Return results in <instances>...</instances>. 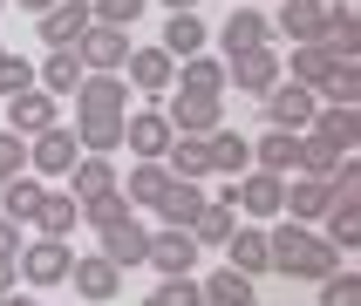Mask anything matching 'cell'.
Listing matches in <instances>:
<instances>
[{
	"instance_id": "obj_30",
	"label": "cell",
	"mask_w": 361,
	"mask_h": 306,
	"mask_svg": "<svg viewBox=\"0 0 361 306\" xmlns=\"http://www.w3.org/2000/svg\"><path fill=\"white\" fill-rule=\"evenodd\" d=\"M204 150H212V170H225V177H245V170H252V143L245 136H232V129H212V136H204Z\"/></svg>"
},
{
	"instance_id": "obj_34",
	"label": "cell",
	"mask_w": 361,
	"mask_h": 306,
	"mask_svg": "<svg viewBox=\"0 0 361 306\" xmlns=\"http://www.w3.org/2000/svg\"><path fill=\"white\" fill-rule=\"evenodd\" d=\"M164 55H171V61L204 55V20H198V7H191V14H171V27H164Z\"/></svg>"
},
{
	"instance_id": "obj_49",
	"label": "cell",
	"mask_w": 361,
	"mask_h": 306,
	"mask_svg": "<svg viewBox=\"0 0 361 306\" xmlns=\"http://www.w3.org/2000/svg\"><path fill=\"white\" fill-rule=\"evenodd\" d=\"M0 306H35V300H27V293H0Z\"/></svg>"
},
{
	"instance_id": "obj_35",
	"label": "cell",
	"mask_w": 361,
	"mask_h": 306,
	"mask_svg": "<svg viewBox=\"0 0 361 306\" xmlns=\"http://www.w3.org/2000/svg\"><path fill=\"white\" fill-rule=\"evenodd\" d=\"M96 191H116V170H109V163L102 157H89V150H82L75 157V170H68V198H96Z\"/></svg>"
},
{
	"instance_id": "obj_38",
	"label": "cell",
	"mask_w": 361,
	"mask_h": 306,
	"mask_svg": "<svg viewBox=\"0 0 361 306\" xmlns=\"http://www.w3.org/2000/svg\"><path fill=\"white\" fill-rule=\"evenodd\" d=\"M321 102H348V109H355L361 102V61H334V68H327Z\"/></svg>"
},
{
	"instance_id": "obj_27",
	"label": "cell",
	"mask_w": 361,
	"mask_h": 306,
	"mask_svg": "<svg viewBox=\"0 0 361 306\" xmlns=\"http://www.w3.org/2000/svg\"><path fill=\"white\" fill-rule=\"evenodd\" d=\"M75 143L89 157H109L123 143V116H102V109H75Z\"/></svg>"
},
{
	"instance_id": "obj_22",
	"label": "cell",
	"mask_w": 361,
	"mask_h": 306,
	"mask_svg": "<svg viewBox=\"0 0 361 306\" xmlns=\"http://www.w3.org/2000/svg\"><path fill=\"white\" fill-rule=\"evenodd\" d=\"M219 41H225V55H239V48H266V41H273V20H266L259 7H232V20L219 27Z\"/></svg>"
},
{
	"instance_id": "obj_11",
	"label": "cell",
	"mask_w": 361,
	"mask_h": 306,
	"mask_svg": "<svg viewBox=\"0 0 361 306\" xmlns=\"http://www.w3.org/2000/svg\"><path fill=\"white\" fill-rule=\"evenodd\" d=\"M280 191H286V177H273V170H245L239 184H232V204H239L245 218H280Z\"/></svg>"
},
{
	"instance_id": "obj_10",
	"label": "cell",
	"mask_w": 361,
	"mask_h": 306,
	"mask_svg": "<svg viewBox=\"0 0 361 306\" xmlns=\"http://www.w3.org/2000/svg\"><path fill=\"white\" fill-rule=\"evenodd\" d=\"M252 163L273 170V177H300V170H307V136H300V129H266L259 150H252Z\"/></svg>"
},
{
	"instance_id": "obj_25",
	"label": "cell",
	"mask_w": 361,
	"mask_h": 306,
	"mask_svg": "<svg viewBox=\"0 0 361 306\" xmlns=\"http://www.w3.org/2000/svg\"><path fill=\"white\" fill-rule=\"evenodd\" d=\"M280 34H293V48L321 41L327 34V0H280Z\"/></svg>"
},
{
	"instance_id": "obj_23",
	"label": "cell",
	"mask_w": 361,
	"mask_h": 306,
	"mask_svg": "<svg viewBox=\"0 0 361 306\" xmlns=\"http://www.w3.org/2000/svg\"><path fill=\"white\" fill-rule=\"evenodd\" d=\"M327 68H334V48H327V41H300V48L286 55V68H280V75H286V82H307V89L321 96Z\"/></svg>"
},
{
	"instance_id": "obj_26",
	"label": "cell",
	"mask_w": 361,
	"mask_h": 306,
	"mask_svg": "<svg viewBox=\"0 0 361 306\" xmlns=\"http://www.w3.org/2000/svg\"><path fill=\"white\" fill-rule=\"evenodd\" d=\"M164 170H171V177H184V184H204V177H212V150H204V136H171Z\"/></svg>"
},
{
	"instance_id": "obj_9",
	"label": "cell",
	"mask_w": 361,
	"mask_h": 306,
	"mask_svg": "<svg viewBox=\"0 0 361 306\" xmlns=\"http://www.w3.org/2000/svg\"><path fill=\"white\" fill-rule=\"evenodd\" d=\"M171 116L164 109H123V150H137V157H164L171 150Z\"/></svg>"
},
{
	"instance_id": "obj_15",
	"label": "cell",
	"mask_w": 361,
	"mask_h": 306,
	"mask_svg": "<svg viewBox=\"0 0 361 306\" xmlns=\"http://www.w3.org/2000/svg\"><path fill=\"white\" fill-rule=\"evenodd\" d=\"M143 259L157 265V272H198V238L191 231H150V245H143Z\"/></svg>"
},
{
	"instance_id": "obj_47",
	"label": "cell",
	"mask_w": 361,
	"mask_h": 306,
	"mask_svg": "<svg viewBox=\"0 0 361 306\" xmlns=\"http://www.w3.org/2000/svg\"><path fill=\"white\" fill-rule=\"evenodd\" d=\"M20 286V272H14V259H0V293H14Z\"/></svg>"
},
{
	"instance_id": "obj_43",
	"label": "cell",
	"mask_w": 361,
	"mask_h": 306,
	"mask_svg": "<svg viewBox=\"0 0 361 306\" xmlns=\"http://www.w3.org/2000/svg\"><path fill=\"white\" fill-rule=\"evenodd\" d=\"M27 82H35V61L0 48V96H14V89H27Z\"/></svg>"
},
{
	"instance_id": "obj_1",
	"label": "cell",
	"mask_w": 361,
	"mask_h": 306,
	"mask_svg": "<svg viewBox=\"0 0 361 306\" xmlns=\"http://www.w3.org/2000/svg\"><path fill=\"white\" fill-rule=\"evenodd\" d=\"M341 265V252L314 231V224H273L266 231V272H286V279H327Z\"/></svg>"
},
{
	"instance_id": "obj_18",
	"label": "cell",
	"mask_w": 361,
	"mask_h": 306,
	"mask_svg": "<svg viewBox=\"0 0 361 306\" xmlns=\"http://www.w3.org/2000/svg\"><path fill=\"white\" fill-rule=\"evenodd\" d=\"M143 245H150V231H143L137 224V211H130V218H116V224H102V259L116 265H143Z\"/></svg>"
},
{
	"instance_id": "obj_13",
	"label": "cell",
	"mask_w": 361,
	"mask_h": 306,
	"mask_svg": "<svg viewBox=\"0 0 361 306\" xmlns=\"http://www.w3.org/2000/svg\"><path fill=\"white\" fill-rule=\"evenodd\" d=\"M225 82L245 89V96H266V89L280 82V55H266V48H239V55H225Z\"/></svg>"
},
{
	"instance_id": "obj_3",
	"label": "cell",
	"mask_w": 361,
	"mask_h": 306,
	"mask_svg": "<svg viewBox=\"0 0 361 306\" xmlns=\"http://www.w3.org/2000/svg\"><path fill=\"white\" fill-rule=\"evenodd\" d=\"M300 136H314L321 150L348 157V150H361V109H348V102H321V109H314V122H307Z\"/></svg>"
},
{
	"instance_id": "obj_6",
	"label": "cell",
	"mask_w": 361,
	"mask_h": 306,
	"mask_svg": "<svg viewBox=\"0 0 361 306\" xmlns=\"http://www.w3.org/2000/svg\"><path fill=\"white\" fill-rule=\"evenodd\" d=\"M75 55H82V68H89V75H116L123 55H130V27H102V20H89V27H82V41H75Z\"/></svg>"
},
{
	"instance_id": "obj_16",
	"label": "cell",
	"mask_w": 361,
	"mask_h": 306,
	"mask_svg": "<svg viewBox=\"0 0 361 306\" xmlns=\"http://www.w3.org/2000/svg\"><path fill=\"white\" fill-rule=\"evenodd\" d=\"M41 41L48 48H75L82 41V27H89V0H55V7H41Z\"/></svg>"
},
{
	"instance_id": "obj_50",
	"label": "cell",
	"mask_w": 361,
	"mask_h": 306,
	"mask_svg": "<svg viewBox=\"0 0 361 306\" xmlns=\"http://www.w3.org/2000/svg\"><path fill=\"white\" fill-rule=\"evenodd\" d=\"M164 7H171V14H191V7H198V0H164Z\"/></svg>"
},
{
	"instance_id": "obj_46",
	"label": "cell",
	"mask_w": 361,
	"mask_h": 306,
	"mask_svg": "<svg viewBox=\"0 0 361 306\" xmlns=\"http://www.w3.org/2000/svg\"><path fill=\"white\" fill-rule=\"evenodd\" d=\"M20 245H27V238H20V224H14V218H0V259H14Z\"/></svg>"
},
{
	"instance_id": "obj_41",
	"label": "cell",
	"mask_w": 361,
	"mask_h": 306,
	"mask_svg": "<svg viewBox=\"0 0 361 306\" xmlns=\"http://www.w3.org/2000/svg\"><path fill=\"white\" fill-rule=\"evenodd\" d=\"M314 286H321V306H361V279L341 272V265H334L327 279H314Z\"/></svg>"
},
{
	"instance_id": "obj_4",
	"label": "cell",
	"mask_w": 361,
	"mask_h": 306,
	"mask_svg": "<svg viewBox=\"0 0 361 306\" xmlns=\"http://www.w3.org/2000/svg\"><path fill=\"white\" fill-rule=\"evenodd\" d=\"M75 157H82V143H75V129H61V122H48L41 136H27V170H35V177H68Z\"/></svg>"
},
{
	"instance_id": "obj_48",
	"label": "cell",
	"mask_w": 361,
	"mask_h": 306,
	"mask_svg": "<svg viewBox=\"0 0 361 306\" xmlns=\"http://www.w3.org/2000/svg\"><path fill=\"white\" fill-rule=\"evenodd\" d=\"M204 306H252V293H232V300H204Z\"/></svg>"
},
{
	"instance_id": "obj_20",
	"label": "cell",
	"mask_w": 361,
	"mask_h": 306,
	"mask_svg": "<svg viewBox=\"0 0 361 306\" xmlns=\"http://www.w3.org/2000/svg\"><path fill=\"white\" fill-rule=\"evenodd\" d=\"M75 109L123 116V109H130V82H123V75H82V82H75Z\"/></svg>"
},
{
	"instance_id": "obj_40",
	"label": "cell",
	"mask_w": 361,
	"mask_h": 306,
	"mask_svg": "<svg viewBox=\"0 0 361 306\" xmlns=\"http://www.w3.org/2000/svg\"><path fill=\"white\" fill-rule=\"evenodd\" d=\"M130 211H137V204L123 198V191H96V198H82V218L96 224V231H102V224H116V218H130Z\"/></svg>"
},
{
	"instance_id": "obj_36",
	"label": "cell",
	"mask_w": 361,
	"mask_h": 306,
	"mask_svg": "<svg viewBox=\"0 0 361 306\" xmlns=\"http://www.w3.org/2000/svg\"><path fill=\"white\" fill-rule=\"evenodd\" d=\"M41 191H48V184H41L35 170L7 177V184H0V204H7V218H14V224H27V218H35V204H41Z\"/></svg>"
},
{
	"instance_id": "obj_24",
	"label": "cell",
	"mask_w": 361,
	"mask_h": 306,
	"mask_svg": "<svg viewBox=\"0 0 361 306\" xmlns=\"http://www.w3.org/2000/svg\"><path fill=\"white\" fill-rule=\"evenodd\" d=\"M232 224H239V204H232V191H225V198H204V211L184 224V231H191L198 245H225V238H232Z\"/></svg>"
},
{
	"instance_id": "obj_32",
	"label": "cell",
	"mask_w": 361,
	"mask_h": 306,
	"mask_svg": "<svg viewBox=\"0 0 361 306\" xmlns=\"http://www.w3.org/2000/svg\"><path fill=\"white\" fill-rule=\"evenodd\" d=\"M164 184H171V170H164V157H137V170L123 177V198H130V204H143V211H150V204L164 198Z\"/></svg>"
},
{
	"instance_id": "obj_17",
	"label": "cell",
	"mask_w": 361,
	"mask_h": 306,
	"mask_svg": "<svg viewBox=\"0 0 361 306\" xmlns=\"http://www.w3.org/2000/svg\"><path fill=\"white\" fill-rule=\"evenodd\" d=\"M334 204V191H327V177H293L280 191V218H293V224H314Z\"/></svg>"
},
{
	"instance_id": "obj_31",
	"label": "cell",
	"mask_w": 361,
	"mask_h": 306,
	"mask_svg": "<svg viewBox=\"0 0 361 306\" xmlns=\"http://www.w3.org/2000/svg\"><path fill=\"white\" fill-rule=\"evenodd\" d=\"M150 211H157V218H171V224L184 231V224L204 211V191H198V184H184V177H171V184H164V198L150 204Z\"/></svg>"
},
{
	"instance_id": "obj_29",
	"label": "cell",
	"mask_w": 361,
	"mask_h": 306,
	"mask_svg": "<svg viewBox=\"0 0 361 306\" xmlns=\"http://www.w3.org/2000/svg\"><path fill=\"white\" fill-rule=\"evenodd\" d=\"M225 252H232V272H245V279L266 272V231H259V224H232Z\"/></svg>"
},
{
	"instance_id": "obj_19",
	"label": "cell",
	"mask_w": 361,
	"mask_h": 306,
	"mask_svg": "<svg viewBox=\"0 0 361 306\" xmlns=\"http://www.w3.org/2000/svg\"><path fill=\"white\" fill-rule=\"evenodd\" d=\"M41 231V238H68V231H75L82 224V204L68 198V191H41V204H35V218H27Z\"/></svg>"
},
{
	"instance_id": "obj_51",
	"label": "cell",
	"mask_w": 361,
	"mask_h": 306,
	"mask_svg": "<svg viewBox=\"0 0 361 306\" xmlns=\"http://www.w3.org/2000/svg\"><path fill=\"white\" fill-rule=\"evenodd\" d=\"M20 7H27V14H41V7H55V0H20Z\"/></svg>"
},
{
	"instance_id": "obj_21",
	"label": "cell",
	"mask_w": 361,
	"mask_h": 306,
	"mask_svg": "<svg viewBox=\"0 0 361 306\" xmlns=\"http://www.w3.org/2000/svg\"><path fill=\"white\" fill-rule=\"evenodd\" d=\"M327 48H334V61H361V14L348 7V0H327Z\"/></svg>"
},
{
	"instance_id": "obj_28",
	"label": "cell",
	"mask_w": 361,
	"mask_h": 306,
	"mask_svg": "<svg viewBox=\"0 0 361 306\" xmlns=\"http://www.w3.org/2000/svg\"><path fill=\"white\" fill-rule=\"evenodd\" d=\"M321 218H327V231H321V238L334 245V252H355V245H361V198H334Z\"/></svg>"
},
{
	"instance_id": "obj_39",
	"label": "cell",
	"mask_w": 361,
	"mask_h": 306,
	"mask_svg": "<svg viewBox=\"0 0 361 306\" xmlns=\"http://www.w3.org/2000/svg\"><path fill=\"white\" fill-rule=\"evenodd\" d=\"M143 306H204V293H198V279H191V272H164V286H157Z\"/></svg>"
},
{
	"instance_id": "obj_14",
	"label": "cell",
	"mask_w": 361,
	"mask_h": 306,
	"mask_svg": "<svg viewBox=\"0 0 361 306\" xmlns=\"http://www.w3.org/2000/svg\"><path fill=\"white\" fill-rule=\"evenodd\" d=\"M68 286L82 293V306H109V300H116V286H123V272L96 252V259H68Z\"/></svg>"
},
{
	"instance_id": "obj_2",
	"label": "cell",
	"mask_w": 361,
	"mask_h": 306,
	"mask_svg": "<svg viewBox=\"0 0 361 306\" xmlns=\"http://www.w3.org/2000/svg\"><path fill=\"white\" fill-rule=\"evenodd\" d=\"M68 259H75V252H68V238H27V245L14 252V272L41 293V286L68 279Z\"/></svg>"
},
{
	"instance_id": "obj_7",
	"label": "cell",
	"mask_w": 361,
	"mask_h": 306,
	"mask_svg": "<svg viewBox=\"0 0 361 306\" xmlns=\"http://www.w3.org/2000/svg\"><path fill=\"white\" fill-rule=\"evenodd\" d=\"M48 122H55V96H48L41 82L14 89V96H7V109H0V129H14V136H41Z\"/></svg>"
},
{
	"instance_id": "obj_33",
	"label": "cell",
	"mask_w": 361,
	"mask_h": 306,
	"mask_svg": "<svg viewBox=\"0 0 361 306\" xmlns=\"http://www.w3.org/2000/svg\"><path fill=\"white\" fill-rule=\"evenodd\" d=\"M82 75H89V68H82L75 48H48V61H41V89H48V96H75Z\"/></svg>"
},
{
	"instance_id": "obj_8",
	"label": "cell",
	"mask_w": 361,
	"mask_h": 306,
	"mask_svg": "<svg viewBox=\"0 0 361 306\" xmlns=\"http://www.w3.org/2000/svg\"><path fill=\"white\" fill-rule=\"evenodd\" d=\"M164 116H171V129H178V136H212L225 109H219V96H212V89H178Z\"/></svg>"
},
{
	"instance_id": "obj_44",
	"label": "cell",
	"mask_w": 361,
	"mask_h": 306,
	"mask_svg": "<svg viewBox=\"0 0 361 306\" xmlns=\"http://www.w3.org/2000/svg\"><path fill=\"white\" fill-rule=\"evenodd\" d=\"M27 170V136H14V129H0V184L20 177Z\"/></svg>"
},
{
	"instance_id": "obj_45",
	"label": "cell",
	"mask_w": 361,
	"mask_h": 306,
	"mask_svg": "<svg viewBox=\"0 0 361 306\" xmlns=\"http://www.w3.org/2000/svg\"><path fill=\"white\" fill-rule=\"evenodd\" d=\"M198 293H204V300H232V293H252V279L225 265V272H212V279H198Z\"/></svg>"
},
{
	"instance_id": "obj_37",
	"label": "cell",
	"mask_w": 361,
	"mask_h": 306,
	"mask_svg": "<svg viewBox=\"0 0 361 306\" xmlns=\"http://www.w3.org/2000/svg\"><path fill=\"white\" fill-rule=\"evenodd\" d=\"M171 89H212V96H225V61H219V55L178 61V82H171Z\"/></svg>"
},
{
	"instance_id": "obj_42",
	"label": "cell",
	"mask_w": 361,
	"mask_h": 306,
	"mask_svg": "<svg viewBox=\"0 0 361 306\" xmlns=\"http://www.w3.org/2000/svg\"><path fill=\"white\" fill-rule=\"evenodd\" d=\"M137 14H143V0H89V20H102V27H130Z\"/></svg>"
},
{
	"instance_id": "obj_52",
	"label": "cell",
	"mask_w": 361,
	"mask_h": 306,
	"mask_svg": "<svg viewBox=\"0 0 361 306\" xmlns=\"http://www.w3.org/2000/svg\"><path fill=\"white\" fill-rule=\"evenodd\" d=\"M0 7H7V0H0Z\"/></svg>"
},
{
	"instance_id": "obj_5",
	"label": "cell",
	"mask_w": 361,
	"mask_h": 306,
	"mask_svg": "<svg viewBox=\"0 0 361 306\" xmlns=\"http://www.w3.org/2000/svg\"><path fill=\"white\" fill-rule=\"evenodd\" d=\"M266 122H273V129H307V122H314V109H321V96H314V89H307V82H273V89H266Z\"/></svg>"
},
{
	"instance_id": "obj_12",
	"label": "cell",
	"mask_w": 361,
	"mask_h": 306,
	"mask_svg": "<svg viewBox=\"0 0 361 306\" xmlns=\"http://www.w3.org/2000/svg\"><path fill=\"white\" fill-rule=\"evenodd\" d=\"M123 82L143 89V96H164V89L178 82V61L164 55V48H130V55H123Z\"/></svg>"
}]
</instances>
